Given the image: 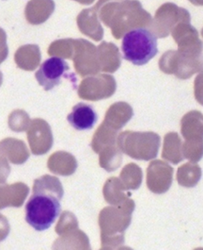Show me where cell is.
Wrapping results in <instances>:
<instances>
[{
	"mask_svg": "<svg viewBox=\"0 0 203 250\" xmlns=\"http://www.w3.org/2000/svg\"><path fill=\"white\" fill-rule=\"evenodd\" d=\"M63 195V186L56 177L44 175L36 179L26 205V221L38 231L48 229L60 214Z\"/></svg>",
	"mask_w": 203,
	"mask_h": 250,
	"instance_id": "cell-1",
	"label": "cell"
},
{
	"mask_svg": "<svg viewBox=\"0 0 203 250\" xmlns=\"http://www.w3.org/2000/svg\"><path fill=\"white\" fill-rule=\"evenodd\" d=\"M99 17L111 28L117 40L135 28H149L152 20L138 1L106 2L99 11Z\"/></svg>",
	"mask_w": 203,
	"mask_h": 250,
	"instance_id": "cell-2",
	"label": "cell"
},
{
	"mask_svg": "<svg viewBox=\"0 0 203 250\" xmlns=\"http://www.w3.org/2000/svg\"><path fill=\"white\" fill-rule=\"evenodd\" d=\"M135 207L134 200L129 198L122 205L109 206L101 210L98 222L102 247L116 249L124 244V232L132 222Z\"/></svg>",
	"mask_w": 203,
	"mask_h": 250,
	"instance_id": "cell-3",
	"label": "cell"
},
{
	"mask_svg": "<svg viewBox=\"0 0 203 250\" xmlns=\"http://www.w3.org/2000/svg\"><path fill=\"white\" fill-rule=\"evenodd\" d=\"M122 49L126 61L144 65L157 54V39L148 28H135L123 36Z\"/></svg>",
	"mask_w": 203,
	"mask_h": 250,
	"instance_id": "cell-4",
	"label": "cell"
},
{
	"mask_svg": "<svg viewBox=\"0 0 203 250\" xmlns=\"http://www.w3.org/2000/svg\"><path fill=\"white\" fill-rule=\"evenodd\" d=\"M117 144L121 151L138 161L156 158L161 145L160 136L152 131L126 130L119 134Z\"/></svg>",
	"mask_w": 203,
	"mask_h": 250,
	"instance_id": "cell-5",
	"label": "cell"
},
{
	"mask_svg": "<svg viewBox=\"0 0 203 250\" xmlns=\"http://www.w3.org/2000/svg\"><path fill=\"white\" fill-rule=\"evenodd\" d=\"M184 20H191L188 11L179 8L173 3H166L156 11L149 25V30L156 38H165L171 33L178 23Z\"/></svg>",
	"mask_w": 203,
	"mask_h": 250,
	"instance_id": "cell-6",
	"label": "cell"
},
{
	"mask_svg": "<svg viewBox=\"0 0 203 250\" xmlns=\"http://www.w3.org/2000/svg\"><path fill=\"white\" fill-rule=\"evenodd\" d=\"M159 67L166 74H173L178 79L186 80L202 71L203 65L201 60L190 59L180 54L178 50H168L160 58Z\"/></svg>",
	"mask_w": 203,
	"mask_h": 250,
	"instance_id": "cell-7",
	"label": "cell"
},
{
	"mask_svg": "<svg viewBox=\"0 0 203 250\" xmlns=\"http://www.w3.org/2000/svg\"><path fill=\"white\" fill-rule=\"evenodd\" d=\"M117 89L114 77L101 74L87 77L78 86V96L82 99L97 101L112 97Z\"/></svg>",
	"mask_w": 203,
	"mask_h": 250,
	"instance_id": "cell-8",
	"label": "cell"
},
{
	"mask_svg": "<svg viewBox=\"0 0 203 250\" xmlns=\"http://www.w3.org/2000/svg\"><path fill=\"white\" fill-rule=\"evenodd\" d=\"M74 65L81 77L95 76L101 71L98 48L85 39H74Z\"/></svg>",
	"mask_w": 203,
	"mask_h": 250,
	"instance_id": "cell-9",
	"label": "cell"
},
{
	"mask_svg": "<svg viewBox=\"0 0 203 250\" xmlns=\"http://www.w3.org/2000/svg\"><path fill=\"white\" fill-rule=\"evenodd\" d=\"M69 71L70 66L63 59L52 57L41 63L35 74V78L45 91H50L60 84L62 78L66 76Z\"/></svg>",
	"mask_w": 203,
	"mask_h": 250,
	"instance_id": "cell-10",
	"label": "cell"
},
{
	"mask_svg": "<svg viewBox=\"0 0 203 250\" xmlns=\"http://www.w3.org/2000/svg\"><path fill=\"white\" fill-rule=\"evenodd\" d=\"M27 133L32 154L43 155L51 149L54 143L53 133L50 125L45 120L41 118L31 120Z\"/></svg>",
	"mask_w": 203,
	"mask_h": 250,
	"instance_id": "cell-11",
	"label": "cell"
},
{
	"mask_svg": "<svg viewBox=\"0 0 203 250\" xmlns=\"http://www.w3.org/2000/svg\"><path fill=\"white\" fill-rule=\"evenodd\" d=\"M173 167L161 160L150 162L147 168V186L149 191L161 195L166 193L173 181Z\"/></svg>",
	"mask_w": 203,
	"mask_h": 250,
	"instance_id": "cell-12",
	"label": "cell"
},
{
	"mask_svg": "<svg viewBox=\"0 0 203 250\" xmlns=\"http://www.w3.org/2000/svg\"><path fill=\"white\" fill-rule=\"evenodd\" d=\"M106 1L96 3L94 7L85 9L77 16V26L83 34L94 41H101L104 37V29L99 21V11Z\"/></svg>",
	"mask_w": 203,
	"mask_h": 250,
	"instance_id": "cell-13",
	"label": "cell"
},
{
	"mask_svg": "<svg viewBox=\"0 0 203 250\" xmlns=\"http://www.w3.org/2000/svg\"><path fill=\"white\" fill-rule=\"evenodd\" d=\"M181 131L185 143H203V115L201 111H191L181 120Z\"/></svg>",
	"mask_w": 203,
	"mask_h": 250,
	"instance_id": "cell-14",
	"label": "cell"
},
{
	"mask_svg": "<svg viewBox=\"0 0 203 250\" xmlns=\"http://www.w3.org/2000/svg\"><path fill=\"white\" fill-rule=\"evenodd\" d=\"M68 122L76 130H88L94 126L98 115L92 105L80 102L68 114Z\"/></svg>",
	"mask_w": 203,
	"mask_h": 250,
	"instance_id": "cell-15",
	"label": "cell"
},
{
	"mask_svg": "<svg viewBox=\"0 0 203 250\" xmlns=\"http://www.w3.org/2000/svg\"><path fill=\"white\" fill-rule=\"evenodd\" d=\"M29 193V188L23 182L11 185L2 184L0 188V208L21 207Z\"/></svg>",
	"mask_w": 203,
	"mask_h": 250,
	"instance_id": "cell-16",
	"label": "cell"
},
{
	"mask_svg": "<svg viewBox=\"0 0 203 250\" xmlns=\"http://www.w3.org/2000/svg\"><path fill=\"white\" fill-rule=\"evenodd\" d=\"M1 158L14 165H23L27 162L29 152L26 144L21 140L6 138L0 143Z\"/></svg>",
	"mask_w": 203,
	"mask_h": 250,
	"instance_id": "cell-17",
	"label": "cell"
},
{
	"mask_svg": "<svg viewBox=\"0 0 203 250\" xmlns=\"http://www.w3.org/2000/svg\"><path fill=\"white\" fill-rule=\"evenodd\" d=\"M133 108L126 102H116L109 107L106 113L104 123L119 131L133 117Z\"/></svg>",
	"mask_w": 203,
	"mask_h": 250,
	"instance_id": "cell-18",
	"label": "cell"
},
{
	"mask_svg": "<svg viewBox=\"0 0 203 250\" xmlns=\"http://www.w3.org/2000/svg\"><path fill=\"white\" fill-rule=\"evenodd\" d=\"M101 71L114 73L122 64V56L119 48L112 42H102L97 47Z\"/></svg>",
	"mask_w": 203,
	"mask_h": 250,
	"instance_id": "cell-19",
	"label": "cell"
},
{
	"mask_svg": "<svg viewBox=\"0 0 203 250\" xmlns=\"http://www.w3.org/2000/svg\"><path fill=\"white\" fill-rule=\"evenodd\" d=\"M47 167L55 175L71 176L77 169V161L71 153L56 151L49 157Z\"/></svg>",
	"mask_w": 203,
	"mask_h": 250,
	"instance_id": "cell-20",
	"label": "cell"
},
{
	"mask_svg": "<svg viewBox=\"0 0 203 250\" xmlns=\"http://www.w3.org/2000/svg\"><path fill=\"white\" fill-rule=\"evenodd\" d=\"M53 250H92L88 235L80 229H75L59 236L52 246Z\"/></svg>",
	"mask_w": 203,
	"mask_h": 250,
	"instance_id": "cell-21",
	"label": "cell"
},
{
	"mask_svg": "<svg viewBox=\"0 0 203 250\" xmlns=\"http://www.w3.org/2000/svg\"><path fill=\"white\" fill-rule=\"evenodd\" d=\"M40 48L36 44H26L20 46L14 55V61L19 68L33 71L38 67L41 62Z\"/></svg>",
	"mask_w": 203,
	"mask_h": 250,
	"instance_id": "cell-22",
	"label": "cell"
},
{
	"mask_svg": "<svg viewBox=\"0 0 203 250\" xmlns=\"http://www.w3.org/2000/svg\"><path fill=\"white\" fill-rule=\"evenodd\" d=\"M55 10L52 1H30L26 7L27 20L32 25H40L45 22Z\"/></svg>",
	"mask_w": 203,
	"mask_h": 250,
	"instance_id": "cell-23",
	"label": "cell"
},
{
	"mask_svg": "<svg viewBox=\"0 0 203 250\" xmlns=\"http://www.w3.org/2000/svg\"><path fill=\"white\" fill-rule=\"evenodd\" d=\"M119 178L112 177L106 181L103 189L105 200L112 206H119L129 199L130 194Z\"/></svg>",
	"mask_w": 203,
	"mask_h": 250,
	"instance_id": "cell-24",
	"label": "cell"
},
{
	"mask_svg": "<svg viewBox=\"0 0 203 250\" xmlns=\"http://www.w3.org/2000/svg\"><path fill=\"white\" fill-rule=\"evenodd\" d=\"M162 158L173 165H178L184 161L183 142L177 132H168L166 134L163 146Z\"/></svg>",
	"mask_w": 203,
	"mask_h": 250,
	"instance_id": "cell-25",
	"label": "cell"
},
{
	"mask_svg": "<svg viewBox=\"0 0 203 250\" xmlns=\"http://www.w3.org/2000/svg\"><path fill=\"white\" fill-rule=\"evenodd\" d=\"M118 136L119 134L117 130L109 127L103 122L95 131L91 144L93 151L97 154H100L106 147L117 145Z\"/></svg>",
	"mask_w": 203,
	"mask_h": 250,
	"instance_id": "cell-26",
	"label": "cell"
},
{
	"mask_svg": "<svg viewBox=\"0 0 203 250\" xmlns=\"http://www.w3.org/2000/svg\"><path fill=\"white\" fill-rule=\"evenodd\" d=\"M202 168L197 164L187 163L178 168L177 181L179 185L186 188L195 187L202 179Z\"/></svg>",
	"mask_w": 203,
	"mask_h": 250,
	"instance_id": "cell-27",
	"label": "cell"
},
{
	"mask_svg": "<svg viewBox=\"0 0 203 250\" xmlns=\"http://www.w3.org/2000/svg\"><path fill=\"white\" fill-rule=\"evenodd\" d=\"M99 163L100 167L108 172L116 171L122 163V152L117 145L106 147L100 152Z\"/></svg>",
	"mask_w": 203,
	"mask_h": 250,
	"instance_id": "cell-28",
	"label": "cell"
},
{
	"mask_svg": "<svg viewBox=\"0 0 203 250\" xmlns=\"http://www.w3.org/2000/svg\"><path fill=\"white\" fill-rule=\"evenodd\" d=\"M143 173L141 168L134 163L128 164L122 168L120 180L127 190H137L142 182Z\"/></svg>",
	"mask_w": 203,
	"mask_h": 250,
	"instance_id": "cell-29",
	"label": "cell"
},
{
	"mask_svg": "<svg viewBox=\"0 0 203 250\" xmlns=\"http://www.w3.org/2000/svg\"><path fill=\"white\" fill-rule=\"evenodd\" d=\"M74 39H61L52 42L48 48V54L58 56L60 59H73L74 52Z\"/></svg>",
	"mask_w": 203,
	"mask_h": 250,
	"instance_id": "cell-30",
	"label": "cell"
},
{
	"mask_svg": "<svg viewBox=\"0 0 203 250\" xmlns=\"http://www.w3.org/2000/svg\"><path fill=\"white\" fill-rule=\"evenodd\" d=\"M75 229H78V221L75 215L68 210L63 211L60 214L59 220L55 226V232L59 236H62Z\"/></svg>",
	"mask_w": 203,
	"mask_h": 250,
	"instance_id": "cell-31",
	"label": "cell"
},
{
	"mask_svg": "<svg viewBox=\"0 0 203 250\" xmlns=\"http://www.w3.org/2000/svg\"><path fill=\"white\" fill-rule=\"evenodd\" d=\"M31 121L29 120L28 114L25 111L17 110L11 113L9 117V125L12 130L16 132H22L27 130Z\"/></svg>",
	"mask_w": 203,
	"mask_h": 250,
	"instance_id": "cell-32",
	"label": "cell"
},
{
	"mask_svg": "<svg viewBox=\"0 0 203 250\" xmlns=\"http://www.w3.org/2000/svg\"><path fill=\"white\" fill-rule=\"evenodd\" d=\"M184 158L189 160L190 163L197 164L203 157V143H184L183 144Z\"/></svg>",
	"mask_w": 203,
	"mask_h": 250,
	"instance_id": "cell-33",
	"label": "cell"
},
{
	"mask_svg": "<svg viewBox=\"0 0 203 250\" xmlns=\"http://www.w3.org/2000/svg\"><path fill=\"white\" fill-rule=\"evenodd\" d=\"M194 95L197 101L203 106V73L198 75L194 82Z\"/></svg>",
	"mask_w": 203,
	"mask_h": 250,
	"instance_id": "cell-34",
	"label": "cell"
},
{
	"mask_svg": "<svg viewBox=\"0 0 203 250\" xmlns=\"http://www.w3.org/2000/svg\"><path fill=\"white\" fill-rule=\"evenodd\" d=\"M117 250H134L133 249H131V248H129V247H120L119 249Z\"/></svg>",
	"mask_w": 203,
	"mask_h": 250,
	"instance_id": "cell-35",
	"label": "cell"
},
{
	"mask_svg": "<svg viewBox=\"0 0 203 250\" xmlns=\"http://www.w3.org/2000/svg\"><path fill=\"white\" fill-rule=\"evenodd\" d=\"M100 250H113L112 248H109V247H103Z\"/></svg>",
	"mask_w": 203,
	"mask_h": 250,
	"instance_id": "cell-36",
	"label": "cell"
},
{
	"mask_svg": "<svg viewBox=\"0 0 203 250\" xmlns=\"http://www.w3.org/2000/svg\"><path fill=\"white\" fill-rule=\"evenodd\" d=\"M203 250V248H198V249H196V250Z\"/></svg>",
	"mask_w": 203,
	"mask_h": 250,
	"instance_id": "cell-37",
	"label": "cell"
},
{
	"mask_svg": "<svg viewBox=\"0 0 203 250\" xmlns=\"http://www.w3.org/2000/svg\"><path fill=\"white\" fill-rule=\"evenodd\" d=\"M202 35H203V29H202Z\"/></svg>",
	"mask_w": 203,
	"mask_h": 250,
	"instance_id": "cell-38",
	"label": "cell"
}]
</instances>
